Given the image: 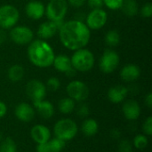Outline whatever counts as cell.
<instances>
[{"mask_svg": "<svg viewBox=\"0 0 152 152\" xmlns=\"http://www.w3.org/2000/svg\"><path fill=\"white\" fill-rule=\"evenodd\" d=\"M58 33L62 45L70 51L85 48L91 38V30L86 23L75 19L64 21Z\"/></svg>", "mask_w": 152, "mask_h": 152, "instance_id": "6da1fadb", "label": "cell"}, {"mask_svg": "<svg viewBox=\"0 0 152 152\" xmlns=\"http://www.w3.org/2000/svg\"><path fill=\"white\" fill-rule=\"evenodd\" d=\"M28 45V58L34 66L45 69L53 65L55 54L53 47L45 40L35 39Z\"/></svg>", "mask_w": 152, "mask_h": 152, "instance_id": "7a4b0ae2", "label": "cell"}, {"mask_svg": "<svg viewBox=\"0 0 152 152\" xmlns=\"http://www.w3.org/2000/svg\"><path fill=\"white\" fill-rule=\"evenodd\" d=\"M70 60L73 69L76 71L83 73L90 71L94 68L95 62L94 53L86 47L74 51Z\"/></svg>", "mask_w": 152, "mask_h": 152, "instance_id": "3957f363", "label": "cell"}, {"mask_svg": "<svg viewBox=\"0 0 152 152\" xmlns=\"http://www.w3.org/2000/svg\"><path fill=\"white\" fill-rule=\"evenodd\" d=\"M55 137L69 142L73 140L78 132L77 123L70 118H62L58 120L53 127Z\"/></svg>", "mask_w": 152, "mask_h": 152, "instance_id": "277c9868", "label": "cell"}, {"mask_svg": "<svg viewBox=\"0 0 152 152\" xmlns=\"http://www.w3.org/2000/svg\"><path fill=\"white\" fill-rule=\"evenodd\" d=\"M67 0H50L45 6V15L49 20L62 24L68 12Z\"/></svg>", "mask_w": 152, "mask_h": 152, "instance_id": "5b68a950", "label": "cell"}, {"mask_svg": "<svg viewBox=\"0 0 152 152\" xmlns=\"http://www.w3.org/2000/svg\"><path fill=\"white\" fill-rule=\"evenodd\" d=\"M20 19V12L12 4H3L0 6V28L11 29L17 25Z\"/></svg>", "mask_w": 152, "mask_h": 152, "instance_id": "8992f818", "label": "cell"}, {"mask_svg": "<svg viewBox=\"0 0 152 152\" xmlns=\"http://www.w3.org/2000/svg\"><path fill=\"white\" fill-rule=\"evenodd\" d=\"M120 62V57L118 53L112 49H106L102 53L100 61L99 68L100 70L104 74L113 73L118 67Z\"/></svg>", "mask_w": 152, "mask_h": 152, "instance_id": "52a82bcc", "label": "cell"}, {"mask_svg": "<svg viewBox=\"0 0 152 152\" xmlns=\"http://www.w3.org/2000/svg\"><path fill=\"white\" fill-rule=\"evenodd\" d=\"M11 40L18 45H27L34 40V32L28 26L16 25L10 29Z\"/></svg>", "mask_w": 152, "mask_h": 152, "instance_id": "ba28073f", "label": "cell"}, {"mask_svg": "<svg viewBox=\"0 0 152 152\" xmlns=\"http://www.w3.org/2000/svg\"><path fill=\"white\" fill-rule=\"evenodd\" d=\"M108 20V13L102 8H94L86 16L85 23L90 30L102 28Z\"/></svg>", "mask_w": 152, "mask_h": 152, "instance_id": "9c48e42d", "label": "cell"}, {"mask_svg": "<svg viewBox=\"0 0 152 152\" xmlns=\"http://www.w3.org/2000/svg\"><path fill=\"white\" fill-rule=\"evenodd\" d=\"M67 94L75 102H83L89 96V88L84 82L80 80H73L69 82L66 87Z\"/></svg>", "mask_w": 152, "mask_h": 152, "instance_id": "30bf717a", "label": "cell"}, {"mask_svg": "<svg viewBox=\"0 0 152 152\" xmlns=\"http://www.w3.org/2000/svg\"><path fill=\"white\" fill-rule=\"evenodd\" d=\"M46 92L45 85L38 79H32L28 81L26 86V94L32 102L44 100L45 98Z\"/></svg>", "mask_w": 152, "mask_h": 152, "instance_id": "8fae6325", "label": "cell"}, {"mask_svg": "<svg viewBox=\"0 0 152 152\" xmlns=\"http://www.w3.org/2000/svg\"><path fill=\"white\" fill-rule=\"evenodd\" d=\"M52 66H53L54 69L57 71H59L61 73H63L66 76L72 77L76 73V70L72 67L70 57H69L66 54L55 55Z\"/></svg>", "mask_w": 152, "mask_h": 152, "instance_id": "7c38bea8", "label": "cell"}, {"mask_svg": "<svg viewBox=\"0 0 152 152\" xmlns=\"http://www.w3.org/2000/svg\"><path fill=\"white\" fill-rule=\"evenodd\" d=\"M61 26V24H59V23H56L48 20L39 25L37 34L39 39H43L46 41L47 39L53 37L58 33Z\"/></svg>", "mask_w": 152, "mask_h": 152, "instance_id": "4fadbf2b", "label": "cell"}, {"mask_svg": "<svg viewBox=\"0 0 152 152\" xmlns=\"http://www.w3.org/2000/svg\"><path fill=\"white\" fill-rule=\"evenodd\" d=\"M25 12L29 19L37 20L45 16V6L38 0H30L25 6Z\"/></svg>", "mask_w": 152, "mask_h": 152, "instance_id": "5bb4252c", "label": "cell"}, {"mask_svg": "<svg viewBox=\"0 0 152 152\" xmlns=\"http://www.w3.org/2000/svg\"><path fill=\"white\" fill-rule=\"evenodd\" d=\"M35 109L29 103L20 102L14 109V115L21 122H30L35 118Z\"/></svg>", "mask_w": 152, "mask_h": 152, "instance_id": "9a60e30c", "label": "cell"}, {"mask_svg": "<svg viewBox=\"0 0 152 152\" xmlns=\"http://www.w3.org/2000/svg\"><path fill=\"white\" fill-rule=\"evenodd\" d=\"M122 111L124 117L130 121H134L139 118L141 116V106L135 100H128L126 101L122 107Z\"/></svg>", "mask_w": 152, "mask_h": 152, "instance_id": "2e32d148", "label": "cell"}, {"mask_svg": "<svg viewBox=\"0 0 152 152\" xmlns=\"http://www.w3.org/2000/svg\"><path fill=\"white\" fill-rule=\"evenodd\" d=\"M51 135L50 129L44 125H36L30 130V136L37 144L47 142L51 139Z\"/></svg>", "mask_w": 152, "mask_h": 152, "instance_id": "e0dca14e", "label": "cell"}, {"mask_svg": "<svg viewBox=\"0 0 152 152\" xmlns=\"http://www.w3.org/2000/svg\"><path fill=\"white\" fill-rule=\"evenodd\" d=\"M120 77L123 81L131 83L136 81L141 76L140 68L133 63H129L125 65L120 70Z\"/></svg>", "mask_w": 152, "mask_h": 152, "instance_id": "ac0fdd59", "label": "cell"}, {"mask_svg": "<svg viewBox=\"0 0 152 152\" xmlns=\"http://www.w3.org/2000/svg\"><path fill=\"white\" fill-rule=\"evenodd\" d=\"M128 94V89L125 86L118 85L110 87L108 91L107 96L110 102L112 103H120L124 102Z\"/></svg>", "mask_w": 152, "mask_h": 152, "instance_id": "d6986e66", "label": "cell"}, {"mask_svg": "<svg viewBox=\"0 0 152 152\" xmlns=\"http://www.w3.org/2000/svg\"><path fill=\"white\" fill-rule=\"evenodd\" d=\"M33 107L36 109L38 115L44 119H50L54 115V107L50 101L44 99L33 102Z\"/></svg>", "mask_w": 152, "mask_h": 152, "instance_id": "ffe728a7", "label": "cell"}, {"mask_svg": "<svg viewBox=\"0 0 152 152\" xmlns=\"http://www.w3.org/2000/svg\"><path fill=\"white\" fill-rule=\"evenodd\" d=\"M81 131L87 137L94 136L99 131V124L94 118H86L81 125Z\"/></svg>", "mask_w": 152, "mask_h": 152, "instance_id": "44dd1931", "label": "cell"}, {"mask_svg": "<svg viewBox=\"0 0 152 152\" xmlns=\"http://www.w3.org/2000/svg\"><path fill=\"white\" fill-rule=\"evenodd\" d=\"M120 10L126 16L132 18L138 14L139 4L136 0H124Z\"/></svg>", "mask_w": 152, "mask_h": 152, "instance_id": "7402d4cb", "label": "cell"}, {"mask_svg": "<svg viewBox=\"0 0 152 152\" xmlns=\"http://www.w3.org/2000/svg\"><path fill=\"white\" fill-rule=\"evenodd\" d=\"M25 75V69L21 65L14 64L11 66L7 70V77L10 81L16 83L22 80Z\"/></svg>", "mask_w": 152, "mask_h": 152, "instance_id": "603a6c76", "label": "cell"}, {"mask_svg": "<svg viewBox=\"0 0 152 152\" xmlns=\"http://www.w3.org/2000/svg\"><path fill=\"white\" fill-rule=\"evenodd\" d=\"M76 107V102L71 98L64 97L58 102V110L62 114H70L74 111Z\"/></svg>", "mask_w": 152, "mask_h": 152, "instance_id": "cb8c5ba5", "label": "cell"}, {"mask_svg": "<svg viewBox=\"0 0 152 152\" xmlns=\"http://www.w3.org/2000/svg\"><path fill=\"white\" fill-rule=\"evenodd\" d=\"M104 40L106 45L110 47L118 46L120 43V34L116 29H110L106 33Z\"/></svg>", "mask_w": 152, "mask_h": 152, "instance_id": "d4e9b609", "label": "cell"}, {"mask_svg": "<svg viewBox=\"0 0 152 152\" xmlns=\"http://www.w3.org/2000/svg\"><path fill=\"white\" fill-rule=\"evenodd\" d=\"M0 152H17L16 142L10 137L0 142Z\"/></svg>", "mask_w": 152, "mask_h": 152, "instance_id": "484cf974", "label": "cell"}, {"mask_svg": "<svg viewBox=\"0 0 152 152\" xmlns=\"http://www.w3.org/2000/svg\"><path fill=\"white\" fill-rule=\"evenodd\" d=\"M48 143L50 146L51 152H61L64 150L65 145H66V142L57 137H54L53 139L51 138L48 141Z\"/></svg>", "mask_w": 152, "mask_h": 152, "instance_id": "4316f807", "label": "cell"}, {"mask_svg": "<svg viewBox=\"0 0 152 152\" xmlns=\"http://www.w3.org/2000/svg\"><path fill=\"white\" fill-rule=\"evenodd\" d=\"M149 144V139L145 134H137L133 141V146L138 150L145 149Z\"/></svg>", "mask_w": 152, "mask_h": 152, "instance_id": "83f0119b", "label": "cell"}, {"mask_svg": "<svg viewBox=\"0 0 152 152\" xmlns=\"http://www.w3.org/2000/svg\"><path fill=\"white\" fill-rule=\"evenodd\" d=\"M45 87L46 90H49L51 92H56L61 87V81L56 77H51L46 81Z\"/></svg>", "mask_w": 152, "mask_h": 152, "instance_id": "f1b7e54d", "label": "cell"}, {"mask_svg": "<svg viewBox=\"0 0 152 152\" xmlns=\"http://www.w3.org/2000/svg\"><path fill=\"white\" fill-rule=\"evenodd\" d=\"M139 12L141 13V16L145 19H149L152 17V4L151 2H148L144 4L141 9H139Z\"/></svg>", "mask_w": 152, "mask_h": 152, "instance_id": "f546056e", "label": "cell"}, {"mask_svg": "<svg viewBox=\"0 0 152 152\" xmlns=\"http://www.w3.org/2000/svg\"><path fill=\"white\" fill-rule=\"evenodd\" d=\"M124 0H103V5H105L108 9L116 11L119 10Z\"/></svg>", "mask_w": 152, "mask_h": 152, "instance_id": "4dcf8cb0", "label": "cell"}, {"mask_svg": "<svg viewBox=\"0 0 152 152\" xmlns=\"http://www.w3.org/2000/svg\"><path fill=\"white\" fill-rule=\"evenodd\" d=\"M77 114L81 118H86L90 114V110H89L88 105L86 103H84V102L80 103L79 106L77 107Z\"/></svg>", "mask_w": 152, "mask_h": 152, "instance_id": "1f68e13d", "label": "cell"}, {"mask_svg": "<svg viewBox=\"0 0 152 152\" xmlns=\"http://www.w3.org/2000/svg\"><path fill=\"white\" fill-rule=\"evenodd\" d=\"M118 152H133V144L130 141L124 139L118 144Z\"/></svg>", "mask_w": 152, "mask_h": 152, "instance_id": "d6a6232c", "label": "cell"}, {"mask_svg": "<svg viewBox=\"0 0 152 152\" xmlns=\"http://www.w3.org/2000/svg\"><path fill=\"white\" fill-rule=\"evenodd\" d=\"M142 131L145 135H152V117H148L142 125Z\"/></svg>", "mask_w": 152, "mask_h": 152, "instance_id": "836d02e7", "label": "cell"}, {"mask_svg": "<svg viewBox=\"0 0 152 152\" xmlns=\"http://www.w3.org/2000/svg\"><path fill=\"white\" fill-rule=\"evenodd\" d=\"M86 2L91 9L102 8L103 5V0H86Z\"/></svg>", "mask_w": 152, "mask_h": 152, "instance_id": "e575fe53", "label": "cell"}, {"mask_svg": "<svg viewBox=\"0 0 152 152\" xmlns=\"http://www.w3.org/2000/svg\"><path fill=\"white\" fill-rule=\"evenodd\" d=\"M36 151H37V152H51L48 142H44V143L37 144Z\"/></svg>", "mask_w": 152, "mask_h": 152, "instance_id": "d590c367", "label": "cell"}, {"mask_svg": "<svg viewBox=\"0 0 152 152\" xmlns=\"http://www.w3.org/2000/svg\"><path fill=\"white\" fill-rule=\"evenodd\" d=\"M67 3L69 5H71L72 7L80 8L86 3V0H67Z\"/></svg>", "mask_w": 152, "mask_h": 152, "instance_id": "8d00e7d4", "label": "cell"}, {"mask_svg": "<svg viewBox=\"0 0 152 152\" xmlns=\"http://www.w3.org/2000/svg\"><path fill=\"white\" fill-rule=\"evenodd\" d=\"M110 135L113 140H118L121 137V131L118 128H113L112 130H110Z\"/></svg>", "mask_w": 152, "mask_h": 152, "instance_id": "74e56055", "label": "cell"}, {"mask_svg": "<svg viewBox=\"0 0 152 152\" xmlns=\"http://www.w3.org/2000/svg\"><path fill=\"white\" fill-rule=\"evenodd\" d=\"M6 113H7V106L4 102L0 101V119L3 118L6 115Z\"/></svg>", "mask_w": 152, "mask_h": 152, "instance_id": "f35d334b", "label": "cell"}, {"mask_svg": "<svg viewBox=\"0 0 152 152\" xmlns=\"http://www.w3.org/2000/svg\"><path fill=\"white\" fill-rule=\"evenodd\" d=\"M144 102H145L146 106H147L149 109H151L152 108V94L151 93H149V94L145 96Z\"/></svg>", "mask_w": 152, "mask_h": 152, "instance_id": "ab89813d", "label": "cell"}, {"mask_svg": "<svg viewBox=\"0 0 152 152\" xmlns=\"http://www.w3.org/2000/svg\"><path fill=\"white\" fill-rule=\"evenodd\" d=\"M2 138H3V135H2V134H1V133H0V142H1V141H2V140H3V139H2Z\"/></svg>", "mask_w": 152, "mask_h": 152, "instance_id": "60d3db41", "label": "cell"}, {"mask_svg": "<svg viewBox=\"0 0 152 152\" xmlns=\"http://www.w3.org/2000/svg\"><path fill=\"white\" fill-rule=\"evenodd\" d=\"M1 42H2V37H1V34H0V44H1Z\"/></svg>", "mask_w": 152, "mask_h": 152, "instance_id": "b9f144b4", "label": "cell"}]
</instances>
